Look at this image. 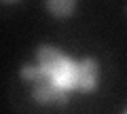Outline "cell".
<instances>
[{
	"label": "cell",
	"instance_id": "7",
	"mask_svg": "<svg viewBox=\"0 0 127 114\" xmlns=\"http://www.w3.org/2000/svg\"><path fill=\"white\" fill-rule=\"evenodd\" d=\"M125 114H127V110H125Z\"/></svg>",
	"mask_w": 127,
	"mask_h": 114
},
{
	"label": "cell",
	"instance_id": "6",
	"mask_svg": "<svg viewBox=\"0 0 127 114\" xmlns=\"http://www.w3.org/2000/svg\"><path fill=\"white\" fill-rule=\"evenodd\" d=\"M4 2H17V0H4Z\"/></svg>",
	"mask_w": 127,
	"mask_h": 114
},
{
	"label": "cell",
	"instance_id": "3",
	"mask_svg": "<svg viewBox=\"0 0 127 114\" xmlns=\"http://www.w3.org/2000/svg\"><path fill=\"white\" fill-rule=\"evenodd\" d=\"M32 97H34L38 104H53V99H55L53 82H49V80L34 82V87H32Z\"/></svg>",
	"mask_w": 127,
	"mask_h": 114
},
{
	"label": "cell",
	"instance_id": "1",
	"mask_svg": "<svg viewBox=\"0 0 127 114\" xmlns=\"http://www.w3.org/2000/svg\"><path fill=\"white\" fill-rule=\"evenodd\" d=\"M36 61L47 74V80H51L53 85L72 91L76 89L78 82V64L74 59H70L66 53L51 45H40L36 49Z\"/></svg>",
	"mask_w": 127,
	"mask_h": 114
},
{
	"label": "cell",
	"instance_id": "4",
	"mask_svg": "<svg viewBox=\"0 0 127 114\" xmlns=\"http://www.w3.org/2000/svg\"><path fill=\"white\" fill-rule=\"evenodd\" d=\"M47 11L55 17H70L76 9V0H45Z\"/></svg>",
	"mask_w": 127,
	"mask_h": 114
},
{
	"label": "cell",
	"instance_id": "2",
	"mask_svg": "<svg viewBox=\"0 0 127 114\" xmlns=\"http://www.w3.org/2000/svg\"><path fill=\"white\" fill-rule=\"evenodd\" d=\"M97 74H100V66L93 57H85V59L78 64V82L76 89L83 93H91L97 87Z\"/></svg>",
	"mask_w": 127,
	"mask_h": 114
},
{
	"label": "cell",
	"instance_id": "5",
	"mask_svg": "<svg viewBox=\"0 0 127 114\" xmlns=\"http://www.w3.org/2000/svg\"><path fill=\"white\" fill-rule=\"evenodd\" d=\"M19 76H21L23 80H32V82H42V80H47L45 70H42L38 64H36V66H23L21 72H19Z\"/></svg>",
	"mask_w": 127,
	"mask_h": 114
}]
</instances>
